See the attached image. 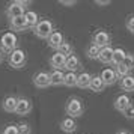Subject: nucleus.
<instances>
[{
  "mask_svg": "<svg viewBox=\"0 0 134 134\" xmlns=\"http://www.w3.org/2000/svg\"><path fill=\"white\" fill-rule=\"evenodd\" d=\"M63 68L66 69L68 72H75L77 69L81 68V62H80V59L75 54H71L66 57V62H65V66Z\"/></svg>",
  "mask_w": 134,
  "mask_h": 134,
  "instance_id": "12",
  "label": "nucleus"
},
{
  "mask_svg": "<svg viewBox=\"0 0 134 134\" xmlns=\"http://www.w3.org/2000/svg\"><path fill=\"white\" fill-rule=\"evenodd\" d=\"M115 72H116V75H118V79H124V77L130 75V69H128L124 63H119V65L115 66Z\"/></svg>",
  "mask_w": 134,
  "mask_h": 134,
  "instance_id": "26",
  "label": "nucleus"
},
{
  "mask_svg": "<svg viewBox=\"0 0 134 134\" xmlns=\"http://www.w3.org/2000/svg\"><path fill=\"white\" fill-rule=\"evenodd\" d=\"M99 77H101V80L105 86H113L118 81V75H116L113 68H104L99 74Z\"/></svg>",
  "mask_w": 134,
  "mask_h": 134,
  "instance_id": "9",
  "label": "nucleus"
},
{
  "mask_svg": "<svg viewBox=\"0 0 134 134\" xmlns=\"http://www.w3.org/2000/svg\"><path fill=\"white\" fill-rule=\"evenodd\" d=\"M53 30H54L53 21L45 18V20H39V21H38V24L35 26V29H33V33H35L38 38H41V39H47V38L53 33Z\"/></svg>",
  "mask_w": 134,
  "mask_h": 134,
  "instance_id": "4",
  "label": "nucleus"
},
{
  "mask_svg": "<svg viewBox=\"0 0 134 134\" xmlns=\"http://www.w3.org/2000/svg\"><path fill=\"white\" fill-rule=\"evenodd\" d=\"M30 5V2H24V0H15L11 2L6 8V17L9 20L15 18V17H21L24 15V12L27 11V8Z\"/></svg>",
  "mask_w": 134,
  "mask_h": 134,
  "instance_id": "2",
  "label": "nucleus"
},
{
  "mask_svg": "<svg viewBox=\"0 0 134 134\" xmlns=\"http://www.w3.org/2000/svg\"><path fill=\"white\" fill-rule=\"evenodd\" d=\"M125 51L122 48H115L113 50V62H111V65H119V63H122L124 62V57H125Z\"/></svg>",
  "mask_w": 134,
  "mask_h": 134,
  "instance_id": "24",
  "label": "nucleus"
},
{
  "mask_svg": "<svg viewBox=\"0 0 134 134\" xmlns=\"http://www.w3.org/2000/svg\"><path fill=\"white\" fill-rule=\"evenodd\" d=\"M2 134H18V128H17V125L9 124V125H6V127L3 128Z\"/></svg>",
  "mask_w": 134,
  "mask_h": 134,
  "instance_id": "30",
  "label": "nucleus"
},
{
  "mask_svg": "<svg viewBox=\"0 0 134 134\" xmlns=\"http://www.w3.org/2000/svg\"><path fill=\"white\" fill-rule=\"evenodd\" d=\"M60 130L63 131V133H68V134H71L74 133L75 130H77V122L74 121L72 118H63L60 121Z\"/></svg>",
  "mask_w": 134,
  "mask_h": 134,
  "instance_id": "17",
  "label": "nucleus"
},
{
  "mask_svg": "<svg viewBox=\"0 0 134 134\" xmlns=\"http://www.w3.org/2000/svg\"><path fill=\"white\" fill-rule=\"evenodd\" d=\"M89 89L95 93H99L105 89V85L103 83V80L99 75H92V80H91V85H89Z\"/></svg>",
  "mask_w": 134,
  "mask_h": 134,
  "instance_id": "20",
  "label": "nucleus"
},
{
  "mask_svg": "<svg viewBox=\"0 0 134 134\" xmlns=\"http://www.w3.org/2000/svg\"><path fill=\"white\" fill-rule=\"evenodd\" d=\"M131 98L128 97V95H125V93H122V95H119V97H116L115 103H113V105H115V109L118 110V111H124V110L127 109L128 105H131Z\"/></svg>",
  "mask_w": 134,
  "mask_h": 134,
  "instance_id": "14",
  "label": "nucleus"
},
{
  "mask_svg": "<svg viewBox=\"0 0 134 134\" xmlns=\"http://www.w3.org/2000/svg\"><path fill=\"white\" fill-rule=\"evenodd\" d=\"M2 60H3V51L0 50V63H2Z\"/></svg>",
  "mask_w": 134,
  "mask_h": 134,
  "instance_id": "36",
  "label": "nucleus"
},
{
  "mask_svg": "<svg viewBox=\"0 0 134 134\" xmlns=\"http://www.w3.org/2000/svg\"><path fill=\"white\" fill-rule=\"evenodd\" d=\"M63 77H65V74L60 69H53L50 72V86H62L63 85Z\"/></svg>",
  "mask_w": 134,
  "mask_h": 134,
  "instance_id": "19",
  "label": "nucleus"
},
{
  "mask_svg": "<svg viewBox=\"0 0 134 134\" xmlns=\"http://www.w3.org/2000/svg\"><path fill=\"white\" fill-rule=\"evenodd\" d=\"M17 128H18V134H30L32 133L30 125H29V124H24V122L18 124V125H17Z\"/></svg>",
  "mask_w": 134,
  "mask_h": 134,
  "instance_id": "29",
  "label": "nucleus"
},
{
  "mask_svg": "<svg viewBox=\"0 0 134 134\" xmlns=\"http://www.w3.org/2000/svg\"><path fill=\"white\" fill-rule=\"evenodd\" d=\"M99 50H101V48H98L97 45L91 44V45L86 48V54H87V57H89V59H93V60H97L98 56H99Z\"/></svg>",
  "mask_w": 134,
  "mask_h": 134,
  "instance_id": "25",
  "label": "nucleus"
},
{
  "mask_svg": "<svg viewBox=\"0 0 134 134\" xmlns=\"http://www.w3.org/2000/svg\"><path fill=\"white\" fill-rule=\"evenodd\" d=\"M17 101H18V98L17 97H12V95H9L3 99V103H2V107L3 110L6 111V113H15V107H17Z\"/></svg>",
  "mask_w": 134,
  "mask_h": 134,
  "instance_id": "18",
  "label": "nucleus"
},
{
  "mask_svg": "<svg viewBox=\"0 0 134 134\" xmlns=\"http://www.w3.org/2000/svg\"><path fill=\"white\" fill-rule=\"evenodd\" d=\"M127 29L134 35V15L128 17V20H127Z\"/></svg>",
  "mask_w": 134,
  "mask_h": 134,
  "instance_id": "32",
  "label": "nucleus"
},
{
  "mask_svg": "<svg viewBox=\"0 0 134 134\" xmlns=\"http://www.w3.org/2000/svg\"><path fill=\"white\" fill-rule=\"evenodd\" d=\"M98 60L104 63V65H111L113 62V48L111 47H104L99 50V56H98Z\"/></svg>",
  "mask_w": 134,
  "mask_h": 134,
  "instance_id": "15",
  "label": "nucleus"
},
{
  "mask_svg": "<svg viewBox=\"0 0 134 134\" xmlns=\"http://www.w3.org/2000/svg\"><path fill=\"white\" fill-rule=\"evenodd\" d=\"M24 20H26V26H27V30H33L35 29V26L38 24V21H39V17H38V14L35 11H26L24 12Z\"/></svg>",
  "mask_w": 134,
  "mask_h": 134,
  "instance_id": "16",
  "label": "nucleus"
},
{
  "mask_svg": "<svg viewBox=\"0 0 134 134\" xmlns=\"http://www.w3.org/2000/svg\"><path fill=\"white\" fill-rule=\"evenodd\" d=\"M63 35H62V32L59 30H53V33L50 35L48 38H47V44H48V47L50 48H53V50H59V47H60L62 44H63Z\"/></svg>",
  "mask_w": 134,
  "mask_h": 134,
  "instance_id": "10",
  "label": "nucleus"
},
{
  "mask_svg": "<svg viewBox=\"0 0 134 134\" xmlns=\"http://www.w3.org/2000/svg\"><path fill=\"white\" fill-rule=\"evenodd\" d=\"M116 134H131V133H130V131H125V130H119Z\"/></svg>",
  "mask_w": 134,
  "mask_h": 134,
  "instance_id": "35",
  "label": "nucleus"
},
{
  "mask_svg": "<svg viewBox=\"0 0 134 134\" xmlns=\"http://www.w3.org/2000/svg\"><path fill=\"white\" fill-rule=\"evenodd\" d=\"M95 3H97V5H99V6H105V5H110V0H104V2H101V0H97Z\"/></svg>",
  "mask_w": 134,
  "mask_h": 134,
  "instance_id": "34",
  "label": "nucleus"
},
{
  "mask_svg": "<svg viewBox=\"0 0 134 134\" xmlns=\"http://www.w3.org/2000/svg\"><path fill=\"white\" fill-rule=\"evenodd\" d=\"M91 80H92V74L81 72V74L77 75V86H79L80 89H89Z\"/></svg>",
  "mask_w": 134,
  "mask_h": 134,
  "instance_id": "21",
  "label": "nucleus"
},
{
  "mask_svg": "<svg viewBox=\"0 0 134 134\" xmlns=\"http://www.w3.org/2000/svg\"><path fill=\"white\" fill-rule=\"evenodd\" d=\"M60 54H63L65 57H68V56H71L72 54V51H74V48H72V45L69 42H66V41H63V44H62L60 47H59V50H57Z\"/></svg>",
  "mask_w": 134,
  "mask_h": 134,
  "instance_id": "27",
  "label": "nucleus"
},
{
  "mask_svg": "<svg viewBox=\"0 0 134 134\" xmlns=\"http://www.w3.org/2000/svg\"><path fill=\"white\" fill-rule=\"evenodd\" d=\"M32 80H33V85L39 89H45V87L50 86V74L45 72V71H38L32 77Z\"/></svg>",
  "mask_w": 134,
  "mask_h": 134,
  "instance_id": "8",
  "label": "nucleus"
},
{
  "mask_svg": "<svg viewBox=\"0 0 134 134\" xmlns=\"http://www.w3.org/2000/svg\"><path fill=\"white\" fill-rule=\"evenodd\" d=\"M8 62H9V66L14 68V69H21V68H24L26 62H27V56H26L24 50L15 48L14 51H11V53H9V57H8Z\"/></svg>",
  "mask_w": 134,
  "mask_h": 134,
  "instance_id": "3",
  "label": "nucleus"
},
{
  "mask_svg": "<svg viewBox=\"0 0 134 134\" xmlns=\"http://www.w3.org/2000/svg\"><path fill=\"white\" fill-rule=\"evenodd\" d=\"M9 29L12 30V33L14 32H24V30H27L24 17L21 15V17H15V18L9 20Z\"/></svg>",
  "mask_w": 134,
  "mask_h": 134,
  "instance_id": "11",
  "label": "nucleus"
},
{
  "mask_svg": "<svg viewBox=\"0 0 134 134\" xmlns=\"http://www.w3.org/2000/svg\"><path fill=\"white\" fill-rule=\"evenodd\" d=\"M65 62H66V57L63 54H60L59 51H56L54 54L50 57V66L53 68V69H63L65 66Z\"/></svg>",
  "mask_w": 134,
  "mask_h": 134,
  "instance_id": "13",
  "label": "nucleus"
},
{
  "mask_svg": "<svg viewBox=\"0 0 134 134\" xmlns=\"http://www.w3.org/2000/svg\"><path fill=\"white\" fill-rule=\"evenodd\" d=\"M77 72H66L65 77H63V85L68 86V87H74L77 86Z\"/></svg>",
  "mask_w": 134,
  "mask_h": 134,
  "instance_id": "23",
  "label": "nucleus"
},
{
  "mask_svg": "<svg viewBox=\"0 0 134 134\" xmlns=\"http://www.w3.org/2000/svg\"><path fill=\"white\" fill-rule=\"evenodd\" d=\"M122 113H124V116H125L127 119H134V104L128 105V107L124 110Z\"/></svg>",
  "mask_w": 134,
  "mask_h": 134,
  "instance_id": "31",
  "label": "nucleus"
},
{
  "mask_svg": "<svg viewBox=\"0 0 134 134\" xmlns=\"http://www.w3.org/2000/svg\"><path fill=\"white\" fill-rule=\"evenodd\" d=\"M125 66L131 71V69H134V54H131V53H127L125 54V57H124V62H122Z\"/></svg>",
  "mask_w": 134,
  "mask_h": 134,
  "instance_id": "28",
  "label": "nucleus"
},
{
  "mask_svg": "<svg viewBox=\"0 0 134 134\" xmlns=\"http://www.w3.org/2000/svg\"><path fill=\"white\" fill-rule=\"evenodd\" d=\"M60 5H65V6H74L75 2H74V0H60Z\"/></svg>",
  "mask_w": 134,
  "mask_h": 134,
  "instance_id": "33",
  "label": "nucleus"
},
{
  "mask_svg": "<svg viewBox=\"0 0 134 134\" xmlns=\"http://www.w3.org/2000/svg\"><path fill=\"white\" fill-rule=\"evenodd\" d=\"M17 44H18V39L15 36V33L12 32H6L0 36V50L3 53H11L17 48Z\"/></svg>",
  "mask_w": 134,
  "mask_h": 134,
  "instance_id": "5",
  "label": "nucleus"
},
{
  "mask_svg": "<svg viewBox=\"0 0 134 134\" xmlns=\"http://www.w3.org/2000/svg\"><path fill=\"white\" fill-rule=\"evenodd\" d=\"M110 41H111L110 33H109V32H105V30H103V29L97 30L95 33H93V36H92V44H93V45H97L98 48L109 47Z\"/></svg>",
  "mask_w": 134,
  "mask_h": 134,
  "instance_id": "6",
  "label": "nucleus"
},
{
  "mask_svg": "<svg viewBox=\"0 0 134 134\" xmlns=\"http://www.w3.org/2000/svg\"><path fill=\"white\" fill-rule=\"evenodd\" d=\"M119 86H121L122 91H125V92H134V75L130 74V75H127V77L121 79Z\"/></svg>",
  "mask_w": 134,
  "mask_h": 134,
  "instance_id": "22",
  "label": "nucleus"
},
{
  "mask_svg": "<svg viewBox=\"0 0 134 134\" xmlns=\"http://www.w3.org/2000/svg\"><path fill=\"white\" fill-rule=\"evenodd\" d=\"M30 111H32V101L29 98H24V97L18 98L17 107H15V115L26 116V115H29Z\"/></svg>",
  "mask_w": 134,
  "mask_h": 134,
  "instance_id": "7",
  "label": "nucleus"
},
{
  "mask_svg": "<svg viewBox=\"0 0 134 134\" xmlns=\"http://www.w3.org/2000/svg\"><path fill=\"white\" fill-rule=\"evenodd\" d=\"M65 111H66L68 118H80V116L85 113V104L83 101L77 97H71L66 101V105H65Z\"/></svg>",
  "mask_w": 134,
  "mask_h": 134,
  "instance_id": "1",
  "label": "nucleus"
}]
</instances>
